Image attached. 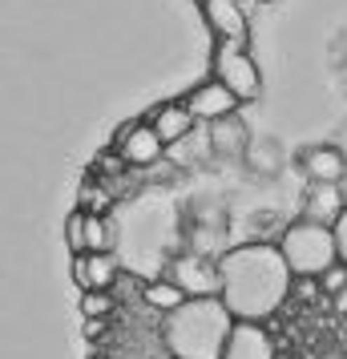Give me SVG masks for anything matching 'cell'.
Wrapping results in <instances>:
<instances>
[{"mask_svg":"<svg viewBox=\"0 0 347 359\" xmlns=\"http://www.w3.org/2000/svg\"><path fill=\"white\" fill-rule=\"evenodd\" d=\"M218 266H222V299L234 311V319L266 323L295 287V271L287 266L279 243L231 246Z\"/></svg>","mask_w":347,"mask_h":359,"instance_id":"6da1fadb","label":"cell"},{"mask_svg":"<svg viewBox=\"0 0 347 359\" xmlns=\"http://www.w3.org/2000/svg\"><path fill=\"white\" fill-rule=\"evenodd\" d=\"M234 323L238 319L222 294L186 299L178 311L162 315V343L170 359H222Z\"/></svg>","mask_w":347,"mask_h":359,"instance_id":"7a4b0ae2","label":"cell"},{"mask_svg":"<svg viewBox=\"0 0 347 359\" xmlns=\"http://www.w3.org/2000/svg\"><path fill=\"white\" fill-rule=\"evenodd\" d=\"M279 250L287 266L295 271V278H319L339 262V238L335 226L311 222V218H295L291 226L279 234Z\"/></svg>","mask_w":347,"mask_h":359,"instance_id":"3957f363","label":"cell"},{"mask_svg":"<svg viewBox=\"0 0 347 359\" xmlns=\"http://www.w3.org/2000/svg\"><path fill=\"white\" fill-rule=\"evenodd\" d=\"M215 77L231 85L238 101H254L263 93V77H259V65L247 53V45L215 41Z\"/></svg>","mask_w":347,"mask_h":359,"instance_id":"277c9868","label":"cell"},{"mask_svg":"<svg viewBox=\"0 0 347 359\" xmlns=\"http://www.w3.org/2000/svg\"><path fill=\"white\" fill-rule=\"evenodd\" d=\"M165 278H174L186 291V299H202V294H222V266L218 259L206 255H178L165 262Z\"/></svg>","mask_w":347,"mask_h":359,"instance_id":"5b68a950","label":"cell"},{"mask_svg":"<svg viewBox=\"0 0 347 359\" xmlns=\"http://www.w3.org/2000/svg\"><path fill=\"white\" fill-rule=\"evenodd\" d=\"M114 149L125 165H142V170H146V165L162 162L170 146L162 142V133L149 126V117H137V121H125V126L114 133Z\"/></svg>","mask_w":347,"mask_h":359,"instance_id":"8992f818","label":"cell"},{"mask_svg":"<svg viewBox=\"0 0 347 359\" xmlns=\"http://www.w3.org/2000/svg\"><path fill=\"white\" fill-rule=\"evenodd\" d=\"M186 105H190V114L198 117L202 126H215V121H226V117L238 114V105L243 101L234 97V89L226 81H218V77H210V81L194 85L190 93H186Z\"/></svg>","mask_w":347,"mask_h":359,"instance_id":"52a82bcc","label":"cell"},{"mask_svg":"<svg viewBox=\"0 0 347 359\" xmlns=\"http://www.w3.org/2000/svg\"><path fill=\"white\" fill-rule=\"evenodd\" d=\"M121 278V262L114 250H85L73 255V283L81 291H114V283Z\"/></svg>","mask_w":347,"mask_h":359,"instance_id":"ba28073f","label":"cell"},{"mask_svg":"<svg viewBox=\"0 0 347 359\" xmlns=\"http://www.w3.org/2000/svg\"><path fill=\"white\" fill-rule=\"evenodd\" d=\"M222 359H275V339H271V331H266L263 323L238 319Z\"/></svg>","mask_w":347,"mask_h":359,"instance_id":"9c48e42d","label":"cell"},{"mask_svg":"<svg viewBox=\"0 0 347 359\" xmlns=\"http://www.w3.org/2000/svg\"><path fill=\"white\" fill-rule=\"evenodd\" d=\"M343 210H347V202H343L339 182H311V190L303 194V218H311V222L335 226L343 218Z\"/></svg>","mask_w":347,"mask_h":359,"instance_id":"30bf717a","label":"cell"},{"mask_svg":"<svg viewBox=\"0 0 347 359\" xmlns=\"http://www.w3.org/2000/svg\"><path fill=\"white\" fill-rule=\"evenodd\" d=\"M149 126L162 133L165 146H174V142H182V137L194 133L198 117L190 114V105H186V101H162V105H154V109H149Z\"/></svg>","mask_w":347,"mask_h":359,"instance_id":"8fae6325","label":"cell"},{"mask_svg":"<svg viewBox=\"0 0 347 359\" xmlns=\"http://www.w3.org/2000/svg\"><path fill=\"white\" fill-rule=\"evenodd\" d=\"M202 13L215 41H231V45H247V17L238 13L234 0H202Z\"/></svg>","mask_w":347,"mask_h":359,"instance_id":"7c38bea8","label":"cell"},{"mask_svg":"<svg viewBox=\"0 0 347 359\" xmlns=\"http://www.w3.org/2000/svg\"><path fill=\"white\" fill-rule=\"evenodd\" d=\"M303 170L311 182H339L347 174V158L339 146H311L303 149Z\"/></svg>","mask_w":347,"mask_h":359,"instance_id":"4fadbf2b","label":"cell"},{"mask_svg":"<svg viewBox=\"0 0 347 359\" xmlns=\"http://www.w3.org/2000/svg\"><path fill=\"white\" fill-rule=\"evenodd\" d=\"M142 299H146V307H154L158 315H170V311H178L186 303V291L174 283V278L158 275V278H149L146 287H142Z\"/></svg>","mask_w":347,"mask_h":359,"instance_id":"5bb4252c","label":"cell"},{"mask_svg":"<svg viewBox=\"0 0 347 359\" xmlns=\"http://www.w3.org/2000/svg\"><path fill=\"white\" fill-rule=\"evenodd\" d=\"M210 146H218L222 154H238V149L247 146V126L238 121V114L210 126Z\"/></svg>","mask_w":347,"mask_h":359,"instance_id":"9a60e30c","label":"cell"},{"mask_svg":"<svg viewBox=\"0 0 347 359\" xmlns=\"http://www.w3.org/2000/svg\"><path fill=\"white\" fill-rule=\"evenodd\" d=\"M114 238H117V226L109 218L85 210V246L89 250H114Z\"/></svg>","mask_w":347,"mask_h":359,"instance_id":"2e32d148","label":"cell"},{"mask_svg":"<svg viewBox=\"0 0 347 359\" xmlns=\"http://www.w3.org/2000/svg\"><path fill=\"white\" fill-rule=\"evenodd\" d=\"M117 311L114 291H81V319H109Z\"/></svg>","mask_w":347,"mask_h":359,"instance_id":"e0dca14e","label":"cell"},{"mask_svg":"<svg viewBox=\"0 0 347 359\" xmlns=\"http://www.w3.org/2000/svg\"><path fill=\"white\" fill-rule=\"evenodd\" d=\"M65 243L73 255H85L89 246H85V210H73L65 218Z\"/></svg>","mask_w":347,"mask_h":359,"instance_id":"ac0fdd59","label":"cell"},{"mask_svg":"<svg viewBox=\"0 0 347 359\" xmlns=\"http://www.w3.org/2000/svg\"><path fill=\"white\" fill-rule=\"evenodd\" d=\"M319 291L335 294V299H339V294H347V266H343V262H335L331 271H323V275H319Z\"/></svg>","mask_w":347,"mask_h":359,"instance_id":"d6986e66","label":"cell"},{"mask_svg":"<svg viewBox=\"0 0 347 359\" xmlns=\"http://www.w3.org/2000/svg\"><path fill=\"white\" fill-rule=\"evenodd\" d=\"M335 238H339V262L347 266V210H343V218L335 222Z\"/></svg>","mask_w":347,"mask_h":359,"instance_id":"ffe728a7","label":"cell"},{"mask_svg":"<svg viewBox=\"0 0 347 359\" xmlns=\"http://www.w3.org/2000/svg\"><path fill=\"white\" fill-rule=\"evenodd\" d=\"M335 146L343 149V158H347V126H343V133H339V137H335Z\"/></svg>","mask_w":347,"mask_h":359,"instance_id":"44dd1931","label":"cell"},{"mask_svg":"<svg viewBox=\"0 0 347 359\" xmlns=\"http://www.w3.org/2000/svg\"><path fill=\"white\" fill-rule=\"evenodd\" d=\"M339 190H343V202H347V174L339 178Z\"/></svg>","mask_w":347,"mask_h":359,"instance_id":"7402d4cb","label":"cell"}]
</instances>
